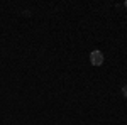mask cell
<instances>
[{
  "instance_id": "cell-1",
  "label": "cell",
  "mask_w": 127,
  "mask_h": 125,
  "mask_svg": "<svg viewBox=\"0 0 127 125\" xmlns=\"http://www.w3.org/2000/svg\"><path fill=\"white\" fill-rule=\"evenodd\" d=\"M90 63L93 66H102L103 64V54L100 51H92L90 52Z\"/></svg>"
},
{
  "instance_id": "cell-2",
  "label": "cell",
  "mask_w": 127,
  "mask_h": 125,
  "mask_svg": "<svg viewBox=\"0 0 127 125\" xmlns=\"http://www.w3.org/2000/svg\"><path fill=\"white\" fill-rule=\"evenodd\" d=\"M122 96H126V98H127V85L122 88Z\"/></svg>"
},
{
  "instance_id": "cell-3",
  "label": "cell",
  "mask_w": 127,
  "mask_h": 125,
  "mask_svg": "<svg viewBox=\"0 0 127 125\" xmlns=\"http://www.w3.org/2000/svg\"><path fill=\"white\" fill-rule=\"evenodd\" d=\"M124 5H126V9H127V0H126V3H124Z\"/></svg>"
}]
</instances>
